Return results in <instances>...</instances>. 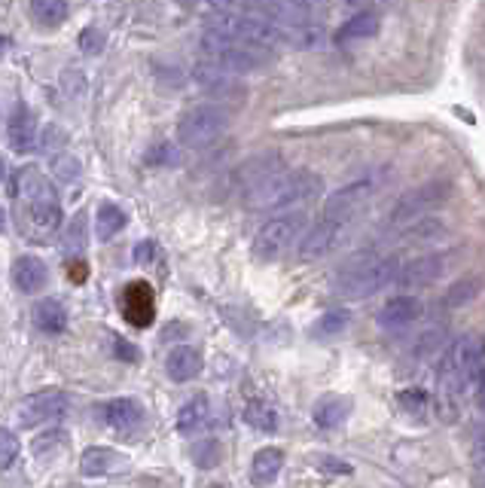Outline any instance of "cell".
<instances>
[{
	"label": "cell",
	"instance_id": "6da1fadb",
	"mask_svg": "<svg viewBox=\"0 0 485 488\" xmlns=\"http://www.w3.org/2000/svg\"><path fill=\"white\" fill-rule=\"evenodd\" d=\"M397 269L400 263L394 257H382L379 250H358L336 269L333 290L342 300H367L397 281Z\"/></svg>",
	"mask_w": 485,
	"mask_h": 488
},
{
	"label": "cell",
	"instance_id": "7a4b0ae2",
	"mask_svg": "<svg viewBox=\"0 0 485 488\" xmlns=\"http://www.w3.org/2000/svg\"><path fill=\"white\" fill-rule=\"evenodd\" d=\"M13 193L25 202V226H28L31 239H49L62 226V205L56 198L52 183L43 178L37 168L15 171Z\"/></svg>",
	"mask_w": 485,
	"mask_h": 488
},
{
	"label": "cell",
	"instance_id": "3957f363",
	"mask_svg": "<svg viewBox=\"0 0 485 488\" xmlns=\"http://www.w3.org/2000/svg\"><path fill=\"white\" fill-rule=\"evenodd\" d=\"M324 189V180L315 171H278L275 178H268L263 187H257L254 193H248L245 202L250 211H290L297 205L315 202Z\"/></svg>",
	"mask_w": 485,
	"mask_h": 488
},
{
	"label": "cell",
	"instance_id": "277c9868",
	"mask_svg": "<svg viewBox=\"0 0 485 488\" xmlns=\"http://www.w3.org/2000/svg\"><path fill=\"white\" fill-rule=\"evenodd\" d=\"M202 52L207 56V61H217L220 67H227V71L238 76L248 71H259L268 61V56H272V49H259V46H250V43L223 37V34L211 28H205L202 34Z\"/></svg>",
	"mask_w": 485,
	"mask_h": 488
},
{
	"label": "cell",
	"instance_id": "5b68a950",
	"mask_svg": "<svg viewBox=\"0 0 485 488\" xmlns=\"http://www.w3.org/2000/svg\"><path fill=\"white\" fill-rule=\"evenodd\" d=\"M302 229H306V214L302 211H293V208L290 211H275L272 220L263 223V229L257 232L254 257L263 259V263H275L290 248H297Z\"/></svg>",
	"mask_w": 485,
	"mask_h": 488
},
{
	"label": "cell",
	"instance_id": "8992f818",
	"mask_svg": "<svg viewBox=\"0 0 485 488\" xmlns=\"http://www.w3.org/2000/svg\"><path fill=\"white\" fill-rule=\"evenodd\" d=\"M229 126V113L220 107V104H202V107L189 110L177 126V141L189 147V150H202V147H211L217 137L227 132Z\"/></svg>",
	"mask_w": 485,
	"mask_h": 488
},
{
	"label": "cell",
	"instance_id": "52a82bcc",
	"mask_svg": "<svg viewBox=\"0 0 485 488\" xmlns=\"http://www.w3.org/2000/svg\"><path fill=\"white\" fill-rule=\"evenodd\" d=\"M449 196V183L446 180H434V183H424V187L412 189V193H406L400 202L394 205V211L388 214V226H406L412 220H419V217H424L430 211V208L443 205Z\"/></svg>",
	"mask_w": 485,
	"mask_h": 488
},
{
	"label": "cell",
	"instance_id": "ba28073f",
	"mask_svg": "<svg viewBox=\"0 0 485 488\" xmlns=\"http://www.w3.org/2000/svg\"><path fill=\"white\" fill-rule=\"evenodd\" d=\"M288 168L284 156L278 150H263L257 156H250L248 162H241L236 171H232V193H238L245 198L248 193H254L257 187H263L268 178H275L278 171Z\"/></svg>",
	"mask_w": 485,
	"mask_h": 488
},
{
	"label": "cell",
	"instance_id": "9c48e42d",
	"mask_svg": "<svg viewBox=\"0 0 485 488\" xmlns=\"http://www.w3.org/2000/svg\"><path fill=\"white\" fill-rule=\"evenodd\" d=\"M376 187H379V174H367V178H360V180L349 183V187L336 189V193L327 198L324 214H320V217H327V220H336V223L345 226L351 220V214L358 211V208L367 202L372 193H376Z\"/></svg>",
	"mask_w": 485,
	"mask_h": 488
},
{
	"label": "cell",
	"instance_id": "30bf717a",
	"mask_svg": "<svg viewBox=\"0 0 485 488\" xmlns=\"http://www.w3.org/2000/svg\"><path fill=\"white\" fill-rule=\"evenodd\" d=\"M67 406H71V400H67L65 391H58V388L37 391V394H31L28 400H22L19 422L25 427L49 424V422H56V418H62L67 412Z\"/></svg>",
	"mask_w": 485,
	"mask_h": 488
},
{
	"label": "cell",
	"instance_id": "8fae6325",
	"mask_svg": "<svg viewBox=\"0 0 485 488\" xmlns=\"http://www.w3.org/2000/svg\"><path fill=\"white\" fill-rule=\"evenodd\" d=\"M339 232L342 223L327 220V217H320L315 226H306L297 241V259L299 263H315V259L327 257L333 250L336 239H339Z\"/></svg>",
	"mask_w": 485,
	"mask_h": 488
},
{
	"label": "cell",
	"instance_id": "7c38bea8",
	"mask_svg": "<svg viewBox=\"0 0 485 488\" xmlns=\"http://www.w3.org/2000/svg\"><path fill=\"white\" fill-rule=\"evenodd\" d=\"M449 263H452V254H424L419 259H412V263L397 269V284L428 287V284H434L446 275Z\"/></svg>",
	"mask_w": 485,
	"mask_h": 488
},
{
	"label": "cell",
	"instance_id": "4fadbf2b",
	"mask_svg": "<svg viewBox=\"0 0 485 488\" xmlns=\"http://www.w3.org/2000/svg\"><path fill=\"white\" fill-rule=\"evenodd\" d=\"M123 315L132 327H150V320L156 315V302L153 290L147 281H132L123 290Z\"/></svg>",
	"mask_w": 485,
	"mask_h": 488
},
{
	"label": "cell",
	"instance_id": "5bb4252c",
	"mask_svg": "<svg viewBox=\"0 0 485 488\" xmlns=\"http://www.w3.org/2000/svg\"><path fill=\"white\" fill-rule=\"evenodd\" d=\"M419 315H421L419 300H412V296H394L379 311V327L388 330V333H400V330L412 327Z\"/></svg>",
	"mask_w": 485,
	"mask_h": 488
},
{
	"label": "cell",
	"instance_id": "9a60e30c",
	"mask_svg": "<svg viewBox=\"0 0 485 488\" xmlns=\"http://www.w3.org/2000/svg\"><path fill=\"white\" fill-rule=\"evenodd\" d=\"M193 76L205 92L214 95V98H227V95H236L238 89V74L220 67L217 61H202V65H196Z\"/></svg>",
	"mask_w": 485,
	"mask_h": 488
},
{
	"label": "cell",
	"instance_id": "2e32d148",
	"mask_svg": "<svg viewBox=\"0 0 485 488\" xmlns=\"http://www.w3.org/2000/svg\"><path fill=\"white\" fill-rule=\"evenodd\" d=\"M101 422L107 427H114V431H135V427L144 422V406L128 397L107 400V403L101 406Z\"/></svg>",
	"mask_w": 485,
	"mask_h": 488
},
{
	"label": "cell",
	"instance_id": "e0dca14e",
	"mask_svg": "<svg viewBox=\"0 0 485 488\" xmlns=\"http://www.w3.org/2000/svg\"><path fill=\"white\" fill-rule=\"evenodd\" d=\"M128 458L116 449H104V446H92L80 455V473L83 476H110L116 470H126Z\"/></svg>",
	"mask_w": 485,
	"mask_h": 488
},
{
	"label": "cell",
	"instance_id": "ac0fdd59",
	"mask_svg": "<svg viewBox=\"0 0 485 488\" xmlns=\"http://www.w3.org/2000/svg\"><path fill=\"white\" fill-rule=\"evenodd\" d=\"M49 281V269L46 263H43L40 257H19L13 263V284H15V290H22V293H40L43 287H46Z\"/></svg>",
	"mask_w": 485,
	"mask_h": 488
},
{
	"label": "cell",
	"instance_id": "d6986e66",
	"mask_svg": "<svg viewBox=\"0 0 485 488\" xmlns=\"http://www.w3.org/2000/svg\"><path fill=\"white\" fill-rule=\"evenodd\" d=\"M166 372L171 381H193L198 372H202V354H198L196 345H177L175 351L168 354L166 361Z\"/></svg>",
	"mask_w": 485,
	"mask_h": 488
},
{
	"label": "cell",
	"instance_id": "ffe728a7",
	"mask_svg": "<svg viewBox=\"0 0 485 488\" xmlns=\"http://www.w3.org/2000/svg\"><path fill=\"white\" fill-rule=\"evenodd\" d=\"M37 141H40V128L34 117L25 107H19V113L13 117L10 122V144L15 153H34L37 150Z\"/></svg>",
	"mask_w": 485,
	"mask_h": 488
},
{
	"label": "cell",
	"instance_id": "44dd1931",
	"mask_svg": "<svg viewBox=\"0 0 485 488\" xmlns=\"http://www.w3.org/2000/svg\"><path fill=\"white\" fill-rule=\"evenodd\" d=\"M211 422V403H207L205 394H196L189 397L177 412V431L189 437V433H198L202 427Z\"/></svg>",
	"mask_w": 485,
	"mask_h": 488
},
{
	"label": "cell",
	"instance_id": "7402d4cb",
	"mask_svg": "<svg viewBox=\"0 0 485 488\" xmlns=\"http://www.w3.org/2000/svg\"><path fill=\"white\" fill-rule=\"evenodd\" d=\"M31 318L43 333H62L67 327V309L62 305V300H56V296H46V300H40L34 305Z\"/></svg>",
	"mask_w": 485,
	"mask_h": 488
},
{
	"label": "cell",
	"instance_id": "603a6c76",
	"mask_svg": "<svg viewBox=\"0 0 485 488\" xmlns=\"http://www.w3.org/2000/svg\"><path fill=\"white\" fill-rule=\"evenodd\" d=\"M284 467V452L268 446V449H259L254 461H250V483L254 485H268L275 483Z\"/></svg>",
	"mask_w": 485,
	"mask_h": 488
},
{
	"label": "cell",
	"instance_id": "cb8c5ba5",
	"mask_svg": "<svg viewBox=\"0 0 485 488\" xmlns=\"http://www.w3.org/2000/svg\"><path fill=\"white\" fill-rule=\"evenodd\" d=\"M126 223H128L126 211L119 205H114V202H104L98 208V214H95V232H98L101 241L116 239V235L126 229Z\"/></svg>",
	"mask_w": 485,
	"mask_h": 488
},
{
	"label": "cell",
	"instance_id": "d4e9b609",
	"mask_svg": "<svg viewBox=\"0 0 485 488\" xmlns=\"http://www.w3.org/2000/svg\"><path fill=\"white\" fill-rule=\"evenodd\" d=\"M351 412V403L345 397H324V400H318V406H315V424L318 427H324V431H333V427H339L345 418H349Z\"/></svg>",
	"mask_w": 485,
	"mask_h": 488
},
{
	"label": "cell",
	"instance_id": "484cf974",
	"mask_svg": "<svg viewBox=\"0 0 485 488\" xmlns=\"http://www.w3.org/2000/svg\"><path fill=\"white\" fill-rule=\"evenodd\" d=\"M31 15L43 28H58L67 19V0H31Z\"/></svg>",
	"mask_w": 485,
	"mask_h": 488
},
{
	"label": "cell",
	"instance_id": "4316f807",
	"mask_svg": "<svg viewBox=\"0 0 485 488\" xmlns=\"http://www.w3.org/2000/svg\"><path fill=\"white\" fill-rule=\"evenodd\" d=\"M376 31H379V15H376V13H369V10H363V13H358V15H351V19L342 25L339 40L372 37V34H376Z\"/></svg>",
	"mask_w": 485,
	"mask_h": 488
},
{
	"label": "cell",
	"instance_id": "83f0119b",
	"mask_svg": "<svg viewBox=\"0 0 485 488\" xmlns=\"http://www.w3.org/2000/svg\"><path fill=\"white\" fill-rule=\"evenodd\" d=\"M245 418H248V424L259 427V431H275V427H278V412H275L266 400H254V403H248Z\"/></svg>",
	"mask_w": 485,
	"mask_h": 488
},
{
	"label": "cell",
	"instance_id": "f1b7e54d",
	"mask_svg": "<svg viewBox=\"0 0 485 488\" xmlns=\"http://www.w3.org/2000/svg\"><path fill=\"white\" fill-rule=\"evenodd\" d=\"M83 244H86V214H74V220L67 223V229H65L62 248H65V254H80Z\"/></svg>",
	"mask_w": 485,
	"mask_h": 488
},
{
	"label": "cell",
	"instance_id": "f546056e",
	"mask_svg": "<svg viewBox=\"0 0 485 488\" xmlns=\"http://www.w3.org/2000/svg\"><path fill=\"white\" fill-rule=\"evenodd\" d=\"M80 49L86 52V56H101L104 46H107V34H104V28H98V25H89V28L80 31Z\"/></svg>",
	"mask_w": 485,
	"mask_h": 488
},
{
	"label": "cell",
	"instance_id": "4dcf8cb0",
	"mask_svg": "<svg viewBox=\"0 0 485 488\" xmlns=\"http://www.w3.org/2000/svg\"><path fill=\"white\" fill-rule=\"evenodd\" d=\"M52 174H56L62 183H74V180H80L83 168H80V162H76L71 153H62V156H56V159H52Z\"/></svg>",
	"mask_w": 485,
	"mask_h": 488
},
{
	"label": "cell",
	"instance_id": "1f68e13d",
	"mask_svg": "<svg viewBox=\"0 0 485 488\" xmlns=\"http://www.w3.org/2000/svg\"><path fill=\"white\" fill-rule=\"evenodd\" d=\"M446 348V333L443 330H428L421 339H419V345H415V354L421 357H434V354H440Z\"/></svg>",
	"mask_w": 485,
	"mask_h": 488
},
{
	"label": "cell",
	"instance_id": "d6a6232c",
	"mask_svg": "<svg viewBox=\"0 0 485 488\" xmlns=\"http://www.w3.org/2000/svg\"><path fill=\"white\" fill-rule=\"evenodd\" d=\"M15 458H19V437L6 431V427H0V470H10Z\"/></svg>",
	"mask_w": 485,
	"mask_h": 488
},
{
	"label": "cell",
	"instance_id": "836d02e7",
	"mask_svg": "<svg viewBox=\"0 0 485 488\" xmlns=\"http://www.w3.org/2000/svg\"><path fill=\"white\" fill-rule=\"evenodd\" d=\"M476 293H480V281H476V278H467V281L455 284L452 290L446 293V305H449V309H455V305L470 302Z\"/></svg>",
	"mask_w": 485,
	"mask_h": 488
},
{
	"label": "cell",
	"instance_id": "e575fe53",
	"mask_svg": "<svg viewBox=\"0 0 485 488\" xmlns=\"http://www.w3.org/2000/svg\"><path fill=\"white\" fill-rule=\"evenodd\" d=\"M345 327H349V311H327V315L318 320L315 333L318 336H336V333H342Z\"/></svg>",
	"mask_w": 485,
	"mask_h": 488
},
{
	"label": "cell",
	"instance_id": "d590c367",
	"mask_svg": "<svg viewBox=\"0 0 485 488\" xmlns=\"http://www.w3.org/2000/svg\"><path fill=\"white\" fill-rule=\"evenodd\" d=\"M67 442V433L62 431H52V433H43V437L34 440V455L37 458H49L52 452H58Z\"/></svg>",
	"mask_w": 485,
	"mask_h": 488
},
{
	"label": "cell",
	"instance_id": "8d00e7d4",
	"mask_svg": "<svg viewBox=\"0 0 485 488\" xmlns=\"http://www.w3.org/2000/svg\"><path fill=\"white\" fill-rule=\"evenodd\" d=\"M193 458H196V464L207 470V467H214L220 461V449H217V442L214 440H205V442H198V446L193 449Z\"/></svg>",
	"mask_w": 485,
	"mask_h": 488
},
{
	"label": "cell",
	"instance_id": "74e56055",
	"mask_svg": "<svg viewBox=\"0 0 485 488\" xmlns=\"http://www.w3.org/2000/svg\"><path fill=\"white\" fill-rule=\"evenodd\" d=\"M400 406L409 415H419L421 418L424 412H428V394H424V391H403V394H400Z\"/></svg>",
	"mask_w": 485,
	"mask_h": 488
},
{
	"label": "cell",
	"instance_id": "f35d334b",
	"mask_svg": "<svg viewBox=\"0 0 485 488\" xmlns=\"http://www.w3.org/2000/svg\"><path fill=\"white\" fill-rule=\"evenodd\" d=\"M147 162H153V165H171V162H175V147H171V144L153 147V153L147 156Z\"/></svg>",
	"mask_w": 485,
	"mask_h": 488
},
{
	"label": "cell",
	"instance_id": "ab89813d",
	"mask_svg": "<svg viewBox=\"0 0 485 488\" xmlns=\"http://www.w3.org/2000/svg\"><path fill=\"white\" fill-rule=\"evenodd\" d=\"M110 345H114L110 351H114L116 357H123V361H137V351L126 342L123 336H114V339H110Z\"/></svg>",
	"mask_w": 485,
	"mask_h": 488
},
{
	"label": "cell",
	"instance_id": "60d3db41",
	"mask_svg": "<svg viewBox=\"0 0 485 488\" xmlns=\"http://www.w3.org/2000/svg\"><path fill=\"white\" fill-rule=\"evenodd\" d=\"M153 257H156V244H153V241H141V244L135 248V259H137V263L147 266Z\"/></svg>",
	"mask_w": 485,
	"mask_h": 488
},
{
	"label": "cell",
	"instance_id": "b9f144b4",
	"mask_svg": "<svg viewBox=\"0 0 485 488\" xmlns=\"http://www.w3.org/2000/svg\"><path fill=\"white\" fill-rule=\"evenodd\" d=\"M473 461H476V467L485 464V431H480L473 437Z\"/></svg>",
	"mask_w": 485,
	"mask_h": 488
},
{
	"label": "cell",
	"instance_id": "7bdbcfd3",
	"mask_svg": "<svg viewBox=\"0 0 485 488\" xmlns=\"http://www.w3.org/2000/svg\"><path fill=\"white\" fill-rule=\"evenodd\" d=\"M6 52H10V37H4V34H0V58H4Z\"/></svg>",
	"mask_w": 485,
	"mask_h": 488
},
{
	"label": "cell",
	"instance_id": "ee69618b",
	"mask_svg": "<svg viewBox=\"0 0 485 488\" xmlns=\"http://www.w3.org/2000/svg\"><path fill=\"white\" fill-rule=\"evenodd\" d=\"M0 232H6V211L0 208Z\"/></svg>",
	"mask_w": 485,
	"mask_h": 488
},
{
	"label": "cell",
	"instance_id": "f6af8a7d",
	"mask_svg": "<svg viewBox=\"0 0 485 488\" xmlns=\"http://www.w3.org/2000/svg\"><path fill=\"white\" fill-rule=\"evenodd\" d=\"M476 470H480V483L485 485V464H482V467H476Z\"/></svg>",
	"mask_w": 485,
	"mask_h": 488
},
{
	"label": "cell",
	"instance_id": "bcb514c9",
	"mask_svg": "<svg viewBox=\"0 0 485 488\" xmlns=\"http://www.w3.org/2000/svg\"><path fill=\"white\" fill-rule=\"evenodd\" d=\"M4 174H6V168H4V162H0V180H4Z\"/></svg>",
	"mask_w": 485,
	"mask_h": 488
}]
</instances>
